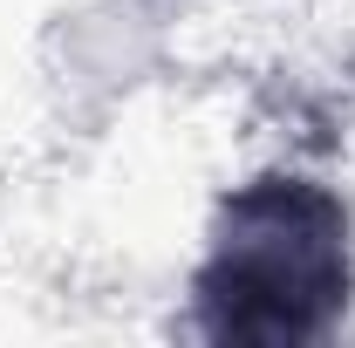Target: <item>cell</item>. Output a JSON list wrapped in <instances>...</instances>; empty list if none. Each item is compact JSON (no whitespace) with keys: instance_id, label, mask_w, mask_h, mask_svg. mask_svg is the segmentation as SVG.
<instances>
[{"instance_id":"6da1fadb","label":"cell","mask_w":355,"mask_h":348,"mask_svg":"<svg viewBox=\"0 0 355 348\" xmlns=\"http://www.w3.org/2000/svg\"><path fill=\"white\" fill-rule=\"evenodd\" d=\"M198 287L225 335L301 342L349 301V218L301 177H266L232 198Z\"/></svg>"}]
</instances>
